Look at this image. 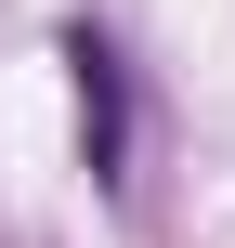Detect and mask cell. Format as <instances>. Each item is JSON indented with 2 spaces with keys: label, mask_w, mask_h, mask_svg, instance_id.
<instances>
[{
  "label": "cell",
  "mask_w": 235,
  "mask_h": 248,
  "mask_svg": "<svg viewBox=\"0 0 235 248\" xmlns=\"http://www.w3.org/2000/svg\"><path fill=\"white\" fill-rule=\"evenodd\" d=\"M65 78H78V157H92V183L118 196V183H131V65H118V39H105V26H65Z\"/></svg>",
  "instance_id": "cell-1"
}]
</instances>
